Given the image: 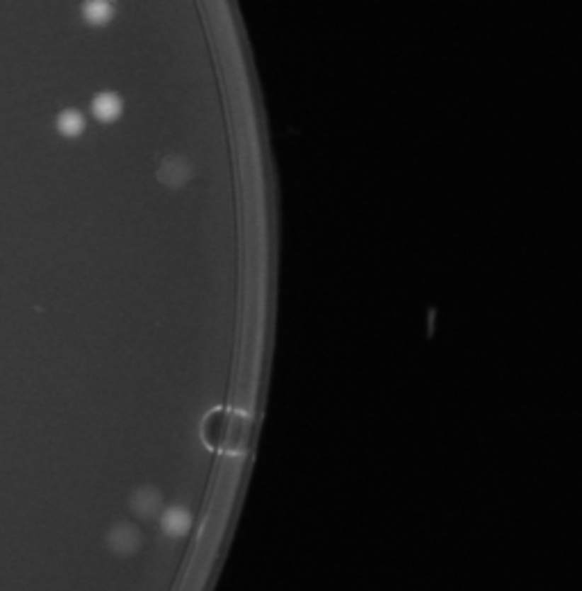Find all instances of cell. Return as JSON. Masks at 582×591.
I'll return each mask as SVG.
<instances>
[]
</instances>
